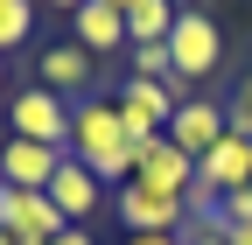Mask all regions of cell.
I'll list each match as a JSON object with an SVG mask.
<instances>
[{
    "mask_svg": "<svg viewBox=\"0 0 252 245\" xmlns=\"http://www.w3.org/2000/svg\"><path fill=\"white\" fill-rule=\"evenodd\" d=\"M70 161H84L105 189H119L133 175V133L119 126V105L98 98V91L70 105Z\"/></svg>",
    "mask_w": 252,
    "mask_h": 245,
    "instance_id": "6da1fadb",
    "label": "cell"
},
{
    "mask_svg": "<svg viewBox=\"0 0 252 245\" xmlns=\"http://www.w3.org/2000/svg\"><path fill=\"white\" fill-rule=\"evenodd\" d=\"M49 245H98V238H91V231H84V224H70V231H56V238H49Z\"/></svg>",
    "mask_w": 252,
    "mask_h": 245,
    "instance_id": "d6986e66",
    "label": "cell"
},
{
    "mask_svg": "<svg viewBox=\"0 0 252 245\" xmlns=\"http://www.w3.org/2000/svg\"><path fill=\"white\" fill-rule=\"evenodd\" d=\"M105 7H112V14H133V7H140V0H105Z\"/></svg>",
    "mask_w": 252,
    "mask_h": 245,
    "instance_id": "603a6c76",
    "label": "cell"
},
{
    "mask_svg": "<svg viewBox=\"0 0 252 245\" xmlns=\"http://www.w3.org/2000/svg\"><path fill=\"white\" fill-rule=\"evenodd\" d=\"M168 56H175V77L203 84L217 63H224V28H217L203 7H182V14H175V28H168Z\"/></svg>",
    "mask_w": 252,
    "mask_h": 245,
    "instance_id": "7a4b0ae2",
    "label": "cell"
},
{
    "mask_svg": "<svg viewBox=\"0 0 252 245\" xmlns=\"http://www.w3.org/2000/svg\"><path fill=\"white\" fill-rule=\"evenodd\" d=\"M175 0H140L133 14H126V42L133 49H147V42H168V28H175Z\"/></svg>",
    "mask_w": 252,
    "mask_h": 245,
    "instance_id": "5bb4252c",
    "label": "cell"
},
{
    "mask_svg": "<svg viewBox=\"0 0 252 245\" xmlns=\"http://www.w3.org/2000/svg\"><path fill=\"white\" fill-rule=\"evenodd\" d=\"M0 245H14V238H7V231H0Z\"/></svg>",
    "mask_w": 252,
    "mask_h": 245,
    "instance_id": "83f0119b",
    "label": "cell"
},
{
    "mask_svg": "<svg viewBox=\"0 0 252 245\" xmlns=\"http://www.w3.org/2000/svg\"><path fill=\"white\" fill-rule=\"evenodd\" d=\"M133 182H147V189H168V196H189L196 161H189L168 133H154V140H133Z\"/></svg>",
    "mask_w": 252,
    "mask_h": 245,
    "instance_id": "52a82bcc",
    "label": "cell"
},
{
    "mask_svg": "<svg viewBox=\"0 0 252 245\" xmlns=\"http://www.w3.org/2000/svg\"><path fill=\"white\" fill-rule=\"evenodd\" d=\"M224 133H231V126H224V98H189V105H175V119H168V140L182 147L189 161H203Z\"/></svg>",
    "mask_w": 252,
    "mask_h": 245,
    "instance_id": "9c48e42d",
    "label": "cell"
},
{
    "mask_svg": "<svg viewBox=\"0 0 252 245\" xmlns=\"http://www.w3.org/2000/svg\"><path fill=\"white\" fill-rule=\"evenodd\" d=\"M112 105H119V126L133 133V140H154V133H168V119H175V98H168V84H147V77H126L112 91Z\"/></svg>",
    "mask_w": 252,
    "mask_h": 245,
    "instance_id": "5b68a950",
    "label": "cell"
},
{
    "mask_svg": "<svg viewBox=\"0 0 252 245\" xmlns=\"http://www.w3.org/2000/svg\"><path fill=\"white\" fill-rule=\"evenodd\" d=\"M35 77H42V91H56L63 105H77V98H91L98 56H84L77 42H56V49H42V56H35Z\"/></svg>",
    "mask_w": 252,
    "mask_h": 245,
    "instance_id": "ba28073f",
    "label": "cell"
},
{
    "mask_svg": "<svg viewBox=\"0 0 252 245\" xmlns=\"http://www.w3.org/2000/svg\"><path fill=\"white\" fill-rule=\"evenodd\" d=\"M35 7H63V14H77V7H84V0H35Z\"/></svg>",
    "mask_w": 252,
    "mask_h": 245,
    "instance_id": "44dd1931",
    "label": "cell"
},
{
    "mask_svg": "<svg viewBox=\"0 0 252 245\" xmlns=\"http://www.w3.org/2000/svg\"><path fill=\"white\" fill-rule=\"evenodd\" d=\"M238 91H252V70H245V84H238Z\"/></svg>",
    "mask_w": 252,
    "mask_h": 245,
    "instance_id": "4316f807",
    "label": "cell"
},
{
    "mask_svg": "<svg viewBox=\"0 0 252 245\" xmlns=\"http://www.w3.org/2000/svg\"><path fill=\"white\" fill-rule=\"evenodd\" d=\"M224 126L238 140H252V91H238V98H224Z\"/></svg>",
    "mask_w": 252,
    "mask_h": 245,
    "instance_id": "e0dca14e",
    "label": "cell"
},
{
    "mask_svg": "<svg viewBox=\"0 0 252 245\" xmlns=\"http://www.w3.org/2000/svg\"><path fill=\"white\" fill-rule=\"evenodd\" d=\"M0 91H7V56H0Z\"/></svg>",
    "mask_w": 252,
    "mask_h": 245,
    "instance_id": "d4e9b609",
    "label": "cell"
},
{
    "mask_svg": "<svg viewBox=\"0 0 252 245\" xmlns=\"http://www.w3.org/2000/svg\"><path fill=\"white\" fill-rule=\"evenodd\" d=\"M63 168V147H42V140H0V182L7 189H49V175Z\"/></svg>",
    "mask_w": 252,
    "mask_h": 245,
    "instance_id": "30bf717a",
    "label": "cell"
},
{
    "mask_svg": "<svg viewBox=\"0 0 252 245\" xmlns=\"http://www.w3.org/2000/svg\"><path fill=\"white\" fill-rule=\"evenodd\" d=\"M0 231L49 245L56 231H70V224H63V210L49 203V189H7V182H0Z\"/></svg>",
    "mask_w": 252,
    "mask_h": 245,
    "instance_id": "8992f818",
    "label": "cell"
},
{
    "mask_svg": "<svg viewBox=\"0 0 252 245\" xmlns=\"http://www.w3.org/2000/svg\"><path fill=\"white\" fill-rule=\"evenodd\" d=\"M189 245H231V238H189Z\"/></svg>",
    "mask_w": 252,
    "mask_h": 245,
    "instance_id": "cb8c5ba5",
    "label": "cell"
},
{
    "mask_svg": "<svg viewBox=\"0 0 252 245\" xmlns=\"http://www.w3.org/2000/svg\"><path fill=\"white\" fill-rule=\"evenodd\" d=\"M112 217L126 224V238H133V231H175V238H182V196L147 189V182L126 175V182H119V196H112Z\"/></svg>",
    "mask_w": 252,
    "mask_h": 245,
    "instance_id": "3957f363",
    "label": "cell"
},
{
    "mask_svg": "<svg viewBox=\"0 0 252 245\" xmlns=\"http://www.w3.org/2000/svg\"><path fill=\"white\" fill-rule=\"evenodd\" d=\"M70 42L84 56H112V49H133L126 42V14H112L105 0H84V7L70 14Z\"/></svg>",
    "mask_w": 252,
    "mask_h": 245,
    "instance_id": "7c38bea8",
    "label": "cell"
},
{
    "mask_svg": "<svg viewBox=\"0 0 252 245\" xmlns=\"http://www.w3.org/2000/svg\"><path fill=\"white\" fill-rule=\"evenodd\" d=\"M196 182H210L217 196H231V189H252V140L224 133V140H217L210 154L196 161Z\"/></svg>",
    "mask_w": 252,
    "mask_h": 245,
    "instance_id": "4fadbf2b",
    "label": "cell"
},
{
    "mask_svg": "<svg viewBox=\"0 0 252 245\" xmlns=\"http://www.w3.org/2000/svg\"><path fill=\"white\" fill-rule=\"evenodd\" d=\"M14 140H42V147H63L70 154V105L56 91H42V84L14 91Z\"/></svg>",
    "mask_w": 252,
    "mask_h": 245,
    "instance_id": "277c9868",
    "label": "cell"
},
{
    "mask_svg": "<svg viewBox=\"0 0 252 245\" xmlns=\"http://www.w3.org/2000/svg\"><path fill=\"white\" fill-rule=\"evenodd\" d=\"M224 238H231V245H252V224H238V231H224Z\"/></svg>",
    "mask_w": 252,
    "mask_h": 245,
    "instance_id": "7402d4cb",
    "label": "cell"
},
{
    "mask_svg": "<svg viewBox=\"0 0 252 245\" xmlns=\"http://www.w3.org/2000/svg\"><path fill=\"white\" fill-rule=\"evenodd\" d=\"M49 203L63 210V224H77V217H98V203H105V182L91 175L84 161H70V154H63V168L49 175Z\"/></svg>",
    "mask_w": 252,
    "mask_h": 245,
    "instance_id": "8fae6325",
    "label": "cell"
},
{
    "mask_svg": "<svg viewBox=\"0 0 252 245\" xmlns=\"http://www.w3.org/2000/svg\"><path fill=\"white\" fill-rule=\"evenodd\" d=\"M35 35V0H0V56Z\"/></svg>",
    "mask_w": 252,
    "mask_h": 245,
    "instance_id": "9a60e30c",
    "label": "cell"
},
{
    "mask_svg": "<svg viewBox=\"0 0 252 245\" xmlns=\"http://www.w3.org/2000/svg\"><path fill=\"white\" fill-rule=\"evenodd\" d=\"M126 77H147V84H168V77H175V56H168V42H147V49H126Z\"/></svg>",
    "mask_w": 252,
    "mask_h": 245,
    "instance_id": "2e32d148",
    "label": "cell"
},
{
    "mask_svg": "<svg viewBox=\"0 0 252 245\" xmlns=\"http://www.w3.org/2000/svg\"><path fill=\"white\" fill-rule=\"evenodd\" d=\"M126 245H182V238H175V231H133Z\"/></svg>",
    "mask_w": 252,
    "mask_h": 245,
    "instance_id": "ffe728a7",
    "label": "cell"
},
{
    "mask_svg": "<svg viewBox=\"0 0 252 245\" xmlns=\"http://www.w3.org/2000/svg\"><path fill=\"white\" fill-rule=\"evenodd\" d=\"M238 224H252V189H231L224 196V231H238Z\"/></svg>",
    "mask_w": 252,
    "mask_h": 245,
    "instance_id": "ac0fdd59",
    "label": "cell"
},
{
    "mask_svg": "<svg viewBox=\"0 0 252 245\" xmlns=\"http://www.w3.org/2000/svg\"><path fill=\"white\" fill-rule=\"evenodd\" d=\"M189 7H203V14H210V0H189Z\"/></svg>",
    "mask_w": 252,
    "mask_h": 245,
    "instance_id": "484cf974",
    "label": "cell"
}]
</instances>
